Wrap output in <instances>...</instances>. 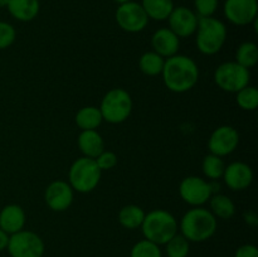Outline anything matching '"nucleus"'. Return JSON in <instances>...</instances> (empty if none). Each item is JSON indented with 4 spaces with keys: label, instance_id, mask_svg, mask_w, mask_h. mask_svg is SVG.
I'll use <instances>...</instances> for the list:
<instances>
[{
    "label": "nucleus",
    "instance_id": "f257e3e1",
    "mask_svg": "<svg viewBox=\"0 0 258 257\" xmlns=\"http://www.w3.org/2000/svg\"><path fill=\"white\" fill-rule=\"evenodd\" d=\"M161 75L164 83L169 90L176 93H183L191 90L197 85L199 70L191 58L175 54L165 60Z\"/></svg>",
    "mask_w": 258,
    "mask_h": 257
},
{
    "label": "nucleus",
    "instance_id": "f03ea898",
    "mask_svg": "<svg viewBox=\"0 0 258 257\" xmlns=\"http://www.w3.org/2000/svg\"><path fill=\"white\" fill-rule=\"evenodd\" d=\"M180 231L189 242H204L216 233L217 218L208 209L196 207L183 216Z\"/></svg>",
    "mask_w": 258,
    "mask_h": 257
},
{
    "label": "nucleus",
    "instance_id": "7ed1b4c3",
    "mask_svg": "<svg viewBox=\"0 0 258 257\" xmlns=\"http://www.w3.org/2000/svg\"><path fill=\"white\" fill-rule=\"evenodd\" d=\"M141 229L145 239L161 246L178 233V222L169 212L154 209L145 214Z\"/></svg>",
    "mask_w": 258,
    "mask_h": 257
},
{
    "label": "nucleus",
    "instance_id": "20e7f679",
    "mask_svg": "<svg viewBox=\"0 0 258 257\" xmlns=\"http://www.w3.org/2000/svg\"><path fill=\"white\" fill-rule=\"evenodd\" d=\"M197 30V47L203 54L213 55L222 49L227 38V28L221 20L199 17Z\"/></svg>",
    "mask_w": 258,
    "mask_h": 257
},
{
    "label": "nucleus",
    "instance_id": "39448f33",
    "mask_svg": "<svg viewBox=\"0 0 258 257\" xmlns=\"http://www.w3.org/2000/svg\"><path fill=\"white\" fill-rule=\"evenodd\" d=\"M101 173L102 170L98 168L95 159L83 156L77 159L71 166L70 185L72 186L73 190L80 193L92 191L100 183Z\"/></svg>",
    "mask_w": 258,
    "mask_h": 257
},
{
    "label": "nucleus",
    "instance_id": "423d86ee",
    "mask_svg": "<svg viewBox=\"0 0 258 257\" xmlns=\"http://www.w3.org/2000/svg\"><path fill=\"white\" fill-rule=\"evenodd\" d=\"M103 120L110 123H121L127 120L133 111V100L127 91L113 88L102 98L100 107Z\"/></svg>",
    "mask_w": 258,
    "mask_h": 257
},
{
    "label": "nucleus",
    "instance_id": "0eeeda50",
    "mask_svg": "<svg viewBox=\"0 0 258 257\" xmlns=\"http://www.w3.org/2000/svg\"><path fill=\"white\" fill-rule=\"evenodd\" d=\"M249 78V71L237 62L222 63L214 72V81L217 86L226 92L237 93L248 86Z\"/></svg>",
    "mask_w": 258,
    "mask_h": 257
},
{
    "label": "nucleus",
    "instance_id": "6e6552de",
    "mask_svg": "<svg viewBox=\"0 0 258 257\" xmlns=\"http://www.w3.org/2000/svg\"><path fill=\"white\" fill-rule=\"evenodd\" d=\"M7 249L12 257H43L45 246L37 233L22 229L10 234Z\"/></svg>",
    "mask_w": 258,
    "mask_h": 257
},
{
    "label": "nucleus",
    "instance_id": "1a4fd4ad",
    "mask_svg": "<svg viewBox=\"0 0 258 257\" xmlns=\"http://www.w3.org/2000/svg\"><path fill=\"white\" fill-rule=\"evenodd\" d=\"M116 22L125 32L138 33L145 29L149 23V18L140 4L127 2L117 8Z\"/></svg>",
    "mask_w": 258,
    "mask_h": 257
},
{
    "label": "nucleus",
    "instance_id": "9d476101",
    "mask_svg": "<svg viewBox=\"0 0 258 257\" xmlns=\"http://www.w3.org/2000/svg\"><path fill=\"white\" fill-rule=\"evenodd\" d=\"M181 199L190 206L199 207L207 203L212 194L211 184L199 176H186L179 185Z\"/></svg>",
    "mask_w": 258,
    "mask_h": 257
},
{
    "label": "nucleus",
    "instance_id": "9b49d317",
    "mask_svg": "<svg viewBox=\"0 0 258 257\" xmlns=\"http://www.w3.org/2000/svg\"><path fill=\"white\" fill-rule=\"evenodd\" d=\"M239 143L238 131L228 125L219 126L212 133L208 141L211 154L217 156H226L233 153Z\"/></svg>",
    "mask_w": 258,
    "mask_h": 257
},
{
    "label": "nucleus",
    "instance_id": "f8f14e48",
    "mask_svg": "<svg viewBox=\"0 0 258 257\" xmlns=\"http://www.w3.org/2000/svg\"><path fill=\"white\" fill-rule=\"evenodd\" d=\"M257 0H226L224 14L236 25H247L257 18Z\"/></svg>",
    "mask_w": 258,
    "mask_h": 257
},
{
    "label": "nucleus",
    "instance_id": "ddd939ff",
    "mask_svg": "<svg viewBox=\"0 0 258 257\" xmlns=\"http://www.w3.org/2000/svg\"><path fill=\"white\" fill-rule=\"evenodd\" d=\"M45 202L52 211L63 212L73 202V189L64 180H54L45 189Z\"/></svg>",
    "mask_w": 258,
    "mask_h": 257
},
{
    "label": "nucleus",
    "instance_id": "4468645a",
    "mask_svg": "<svg viewBox=\"0 0 258 257\" xmlns=\"http://www.w3.org/2000/svg\"><path fill=\"white\" fill-rule=\"evenodd\" d=\"M168 19L169 24H170V30L175 33L179 38L190 37L193 33L197 32L198 17L188 8H175L169 15Z\"/></svg>",
    "mask_w": 258,
    "mask_h": 257
},
{
    "label": "nucleus",
    "instance_id": "2eb2a0df",
    "mask_svg": "<svg viewBox=\"0 0 258 257\" xmlns=\"http://www.w3.org/2000/svg\"><path fill=\"white\" fill-rule=\"evenodd\" d=\"M223 179L232 190H243L253 181V171L248 164L234 161L224 168Z\"/></svg>",
    "mask_w": 258,
    "mask_h": 257
},
{
    "label": "nucleus",
    "instance_id": "dca6fc26",
    "mask_svg": "<svg viewBox=\"0 0 258 257\" xmlns=\"http://www.w3.org/2000/svg\"><path fill=\"white\" fill-rule=\"evenodd\" d=\"M151 45L154 48V52L158 53L163 58H169L178 53L180 40H179L178 35L171 32L170 29L161 28L154 33L153 38H151Z\"/></svg>",
    "mask_w": 258,
    "mask_h": 257
},
{
    "label": "nucleus",
    "instance_id": "f3484780",
    "mask_svg": "<svg viewBox=\"0 0 258 257\" xmlns=\"http://www.w3.org/2000/svg\"><path fill=\"white\" fill-rule=\"evenodd\" d=\"M25 224V213L17 204H9L0 212V228L8 234L22 231Z\"/></svg>",
    "mask_w": 258,
    "mask_h": 257
},
{
    "label": "nucleus",
    "instance_id": "a211bd4d",
    "mask_svg": "<svg viewBox=\"0 0 258 257\" xmlns=\"http://www.w3.org/2000/svg\"><path fill=\"white\" fill-rule=\"evenodd\" d=\"M78 146L85 156L96 159L105 150V141L96 130H83L78 136Z\"/></svg>",
    "mask_w": 258,
    "mask_h": 257
},
{
    "label": "nucleus",
    "instance_id": "6ab92c4d",
    "mask_svg": "<svg viewBox=\"0 0 258 257\" xmlns=\"http://www.w3.org/2000/svg\"><path fill=\"white\" fill-rule=\"evenodd\" d=\"M7 7L15 19L30 22L39 13V0H8Z\"/></svg>",
    "mask_w": 258,
    "mask_h": 257
},
{
    "label": "nucleus",
    "instance_id": "aec40b11",
    "mask_svg": "<svg viewBox=\"0 0 258 257\" xmlns=\"http://www.w3.org/2000/svg\"><path fill=\"white\" fill-rule=\"evenodd\" d=\"M103 117L100 108L95 106L82 107L76 115V123L81 130H96L102 122Z\"/></svg>",
    "mask_w": 258,
    "mask_h": 257
},
{
    "label": "nucleus",
    "instance_id": "412c9836",
    "mask_svg": "<svg viewBox=\"0 0 258 257\" xmlns=\"http://www.w3.org/2000/svg\"><path fill=\"white\" fill-rule=\"evenodd\" d=\"M141 7L148 18L154 20H165L174 9L173 0H143Z\"/></svg>",
    "mask_w": 258,
    "mask_h": 257
},
{
    "label": "nucleus",
    "instance_id": "4be33fe9",
    "mask_svg": "<svg viewBox=\"0 0 258 257\" xmlns=\"http://www.w3.org/2000/svg\"><path fill=\"white\" fill-rule=\"evenodd\" d=\"M144 218H145V212L143 211V208L134 204L123 207L118 212V222L126 229H136L141 227Z\"/></svg>",
    "mask_w": 258,
    "mask_h": 257
},
{
    "label": "nucleus",
    "instance_id": "5701e85b",
    "mask_svg": "<svg viewBox=\"0 0 258 257\" xmlns=\"http://www.w3.org/2000/svg\"><path fill=\"white\" fill-rule=\"evenodd\" d=\"M209 202H211V212L216 218L218 217L222 219H229L236 213V206L233 201L224 194H213L209 198Z\"/></svg>",
    "mask_w": 258,
    "mask_h": 257
},
{
    "label": "nucleus",
    "instance_id": "b1692460",
    "mask_svg": "<svg viewBox=\"0 0 258 257\" xmlns=\"http://www.w3.org/2000/svg\"><path fill=\"white\" fill-rule=\"evenodd\" d=\"M164 58L155 52H146L141 55L139 60V67L141 72L146 76H158L163 72L164 68Z\"/></svg>",
    "mask_w": 258,
    "mask_h": 257
},
{
    "label": "nucleus",
    "instance_id": "393cba45",
    "mask_svg": "<svg viewBox=\"0 0 258 257\" xmlns=\"http://www.w3.org/2000/svg\"><path fill=\"white\" fill-rule=\"evenodd\" d=\"M236 62L242 67L249 70L258 62V48L253 42H244L238 47L236 53Z\"/></svg>",
    "mask_w": 258,
    "mask_h": 257
},
{
    "label": "nucleus",
    "instance_id": "a878e982",
    "mask_svg": "<svg viewBox=\"0 0 258 257\" xmlns=\"http://www.w3.org/2000/svg\"><path fill=\"white\" fill-rule=\"evenodd\" d=\"M164 246H165V253L168 257H188L189 251H190V242L181 233H176Z\"/></svg>",
    "mask_w": 258,
    "mask_h": 257
},
{
    "label": "nucleus",
    "instance_id": "bb28decb",
    "mask_svg": "<svg viewBox=\"0 0 258 257\" xmlns=\"http://www.w3.org/2000/svg\"><path fill=\"white\" fill-rule=\"evenodd\" d=\"M202 168H203V173L206 174V176H208L209 179H213V180H217V179L223 176L226 165H224L221 156L209 154V155H207L204 158Z\"/></svg>",
    "mask_w": 258,
    "mask_h": 257
},
{
    "label": "nucleus",
    "instance_id": "cd10ccee",
    "mask_svg": "<svg viewBox=\"0 0 258 257\" xmlns=\"http://www.w3.org/2000/svg\"><path fill=\"white\" fill-rule=\"evenodd\" d=\"M237 103L242 110L253 111L258 106V90L253 86H246L237 92Z\"/></svg>",
    "mask_w": 258,
    "mask_h": 257
},
{
    "label": "nucleus",
    "instance_id": "c85d7f7f",
    "mask_svg": "<svg viewBox=\"0 0 258 257\" xmlns=\"http://www.w3.org/2000/svg\"><path fill=\"white\" fill-rule=\"evenodd\" d=\"M130 257H163V253L160 246L148 239H141L133 246Z\"/></svg>",
    "mask_w": 258,
    "mask_h": 257
},
{
    "label": "nucleus",
    "instance_id": "c756f323",
    "mask_svg": "<svg viewBox=\"0 0 258 257\" xmlns=\"http://www.w3.org/2000/svg\"><path fill=\"white\" fill-rule=\"evenodd\" d=\"M15 29L9 23L0 22V49L10 47L15 40Z\"/></svg>",
    "mask_w": 258,
    "mask_h": 257
},
{
    "label": "nucleus",
    "instance_id": "7c9ffc66",
    "mask_svg": "<svg viewBox=\"0 0 258 257\" xmlns=\"http://www.w3.org/2000/svg\"><path fill=\"white\" fill-rule=\"evenodd\" d=\"M95 160L101 170H110V169H112L117 164V155L112 153V151L103 150Z\"/></svg>",
    "mask_w": 258,
    "mask_h": 257
},
{
    "label": "nucleus",
    "instance_id": "2f4dec72",
    "mask_svg": "<svg viewBox=\"0 0 258 257\" xmlns=\"http://www.w3.org/2000/svg\"><path fill=\"white\" fill-rule=\"evenodd\" d=\"M194 3L199 17H212L218 7V0H196Z\"/></svg>",
    "mask_w": 258,
    "mask_h": 257
},
{
    "label": "nucleus",
    "instance_id": "473e14b6",
    "mask_svg": "<svg viewBox=\"0 0 258 257\" xmlns=\"http://www.w3.org/2000/svg\"><path fill=\"white\" fill-rule=\"evenodd\" d=\"M234 257H258V248L254 244H243L237 248Z\"/></svg>",
    "mask_w": 258,
    "mask_h": 257
},
{
    "label": "nucleus",
    "instance_id": "72a5a7b5",
    "mask_svg": "<svg viewBox=\"0 0 258 257\" xmlns=\"http://www.w3.org/2000/svg\"><path fill=\"white\" fill-rule=\"evenodd\" d=\"M8 242H9V234L0 228V251L7 248Z\"/></svg>",
    "mask_w": 258,
    "mask_h": 257
},
{
    "label": "nucleus",
    "instance_id": "f704fd0d",
    "mask_svg": "<svg viewBox=\"0 0 258 257\" xmlns=\"http://www.w3.org/2000/svg\"><path fill=\"white\" fill-rule=\"evenodd\" d=\"M7 4H8V0H0V8L7 7Z\"/></svg>",
    "mask_w": 258,
    "mask_h": 257
},
{
    "label": "nucleus",
    "instance_id": "c9c22d12",
    "mask_svg": "<svg viewBox=\"0 0 258 257\" xmlns=\"http://www.w3.org/2000/svg\"><path fill=\"white\" fill-rule=\"evenodd\" d=\"M116 3H118V4H125V3L130 2V0H115Z\"/></svg>",
    "mask_w": 258,
    "mask_h": 257
}]
</instances>
